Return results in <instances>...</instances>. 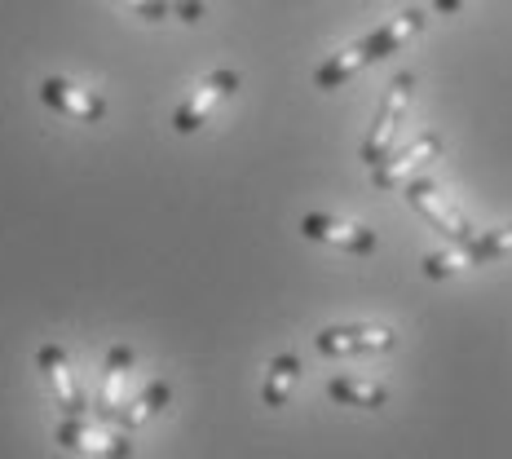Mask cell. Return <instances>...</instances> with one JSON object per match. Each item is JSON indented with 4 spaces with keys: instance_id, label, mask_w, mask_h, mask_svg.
Instances as JSON below:
<instances>
[{
    "instance_id": "cell-15",
    "label": "cell",
    "mask_w": 512,
    "mask_h": 459,
    "mask_svg": "<svg viewBox=\"0 0 512 459\" xmlns=\"http://www.w3.org/2000/svg\"><path fill=\"white\" fill-rule=\"evenodd\" d=\"M464 256H468V265H490V261H504V256H512V226H499V230H477L473 239L464 243Z\"/></svg>"
},
{
    "instance_id": "cell-5",
    "label": "cell",
    "mask_w": 512,
    "mask_h": 459,
    "mask_svg": "<svg viewBox=\"0 0 512 459\" xmlns=\"http://www.w3.org/2000/svg\"><path fill=\"white\" fill-rule=\"evenodd\" d=\"M239 84H243V76H239L234 67L208 71V76L199 80L195 89H190V98L173 111V128H177L181 137H186V133H199V128L212 120V111H217V106L226 102V98H234V93H239Z\"/></svg>"
},
{
    "instance_id": "cell-4",
    "label": "cell",
    "mask_w": 512,
    "mask_h": 459,
    "mask_svg": "<svg viewBox=\"0 0 512 459\" xmlns=\"http://www.w3.org/2000/svg\"><path fill=\"white\" fill-rule=\"evenodd\" d=\"M407 204L420 212V217L429 221V226L442 234V239H451L455 248H464V243L477 234V230L464 221V212L451 204V195H446V190L437 186L433 177H411V181H407Z\"/></svg>"
},
{
    "instance_id": "cell-11",
    "label": "cell",
    "mask_w": 512,
    "mask_h": 459,
    "mask_svg": "<svg viewBox=\"0 0 512 459\" xmlns=\"http://www.w3.org/2000/svg\"><path fill=\"white\" fill-rule=\"evenodd\" d=\"M128 376H133V349H128V345H111V354H106V362H102V376H98L93 420L115 424V415H120V407H124Z\"/></svg>"
},
{
    "instance_id": "cell-9",
    "label": "cell",
    "mask_w": 512,
    "mask_h": 459,
    "mask_svg": "<svg viewBox=\"0 0 512 459\" xmlns=\"http://www.w3.org/2000/svg\"><path fill=\"white\" fill-rule=\"evenodd\" d=\"M36 367H40V376H45V384H49V393H53V402H58L62 415H93V402L84 398L76 376H71L67 349L62 345H40L36 349Z\"/></svg>"
},
{
    "instance_id": "cell-6",
    "label": "cell",
    "mask_w": 512,
    "mask_h": 459,
    "mask_svg": "<svg viewBox=\"0 0 512 459\" xmlns=\"http://www.w3.org/2000/svg\"><path fill=\"white\" fill-rule=\"evenodd\" d=\"M398 345V336L389 327L371 323H345V327H323L314 336V349L323 358H358V354H389Z\"/></svg>"
},
{
    "instance_id": "cell-8",
    "label": "cell",
    "mask_w": 512,
    "mask_h": 459,
    "mask_svg": "<svg viewBox=\"0 0 512 459\" xmlns=\"http://www.w3.org/2000/svg\"><path fill=\"white\" fill-rule=\"evenodd\" d=\"M437 155H442V133H420L411 146H402L398 155H384L380 164L371 168V186H376V190L407 186V181L420 173V168H429Z\"/></svg>"
},
{
    "instance_id": "cell-2",
    "label": "cell",
    "mask_w": 512,
    "mask_h": 459,
    "mask_svg": "<svg viewBox=\"0 0 512 459\" xmlns=\"http://www.w3.org/2000/svg\"><path fill=\"white\" fill-rule=\"evenodd\" d=\"M411 98H415V71H398V76L389 80V89H384L380 111H376V120H371V128H367V137H362V164L367 168H376L380 159L389 155L393 133H398V124H402V115H407Z\"/></svg>"
},
{
    "instance_id": "cell-1",
    "label": "cell",
    "mask_w": 512,
    "mask_h": 459,
    "mask_svg": "<svg viewBox=\"0 0 512 459\" xmlns=\"http://www.w3.org/2000/svg\"><path fill=\"white\" fill-rule=\"evenodd\" d=\"M424 31V9H402V14H393L389 23H380L376 31H367L362 40H354V45H345L340 53H332V58L323 62V67L314 71V89H340L345 80H354L358 71L376 67V62H384L389 53H398L407 40H415Z\"/></svg>"
},
{
    "instance_id": "cell-19",
    "label": "cell",
    "mask_w": 512,
    "mask_h": 459,
    "mask_svg": "<svg viewBox=\"0 0 512 459\" xmlns=\"http://www.w3.org/2000/svg\"><path fill=\"white\" fill-rule=\"evenodd\" d=\"M464 9V0H433V14L437 18H455Z\"/></svg>"
},
{
    "instance_id": "cell-14",
    "label": "cell",
    "mask_w": 512,
    "mask_h": 459,
    "mask_svg": "<svg viewBox=\"0 0 512 459\" xmlns=\"http://www.w3.org/2000/svg\"><path fill=\"white\" fill-rule=\"evenodd\" d=\"M296 384H301V358H296V354H274L270 367H265L261 407H270V411L287 407V398H292Z\"/></svg>"
},
{
    "instance_id": "cell-13",
    "label": "cell",
    "mask_w": 512,
    "mask_h": 459,
    "mask_svg": "<svg viewBox=\"0 0 512 459\" xmlns=\"http://www.w3.org/2000/svg\"><path fill=\"white\" fill-rule=\"evenodd\" d=\"M327 398L340 407H358V411H380L389 402V389L380 380H362V376H332L327 380Z\"/></svg>"
},
{
    "instance_id": "cell-17",
    "label": "cell",
    "mask_w": 512,
    "mask_h": 459,
    "mask_svg": "<svg viewBox=\"0 0 512 459\" xmlns=\"http://www.w3.org/2000/svg\"><path fill=\"white\" fill-rule=\"evenodd\" d=\"M124 9H133L137 18H146V23H164L173 9H168V0H120Z\"/></svg>"
},
{
    "instance_id": "cell-16",
    "label": "cell",
    "mask_w": 512,
    "mask_h": 459,
    "mask_svg": "<svg viewBox=\"0 0 512 459\" xmlns=\"http://www.w3.org/2000/svg\"><path fill=\"white\" fill-rule=\"evenodd\" d=\"M468 270V256L464 248H451V252H433L424 256V279H451V274Z\"/></svg>"
},
{
    "instance_id": "cell-18",
    "label": "cell",
    "mask_w": 512,
    "mask_h": 459,
    "mask_svg": "<svg viewBox=\"0 0 512 459\" xmlns=\"http://www.w3.org/2000/svg\"><path fill=\"white\" fill-rule=\"evenodd\" d=\"M168 9H173V18H181V23H186V27L204 23V14H208V5H204V0H168Z\"/></svg>"
},
{
    "instance_id": "cell-3",
    "label": "cell",
    "mask_w": 512,
    "mask_h": 459,
    "mask_svg": "<svg viewBox=\"0 0 512 459\" xmlns=\"http://www.w3.org/2000/svg\"><path fill=\"white\" fill-rule=\"evenodd\" d=\"M53 442L62 451H80V455H98V459H133V442L124 429H102V420L93 415H62Z\"/></svg>"
},
{
    "instance_id": "cell-10",
    "label": "cell",
    "mask_w": 512,
    "mask_h": 459,
    "mask_svg": "<svg viewBox=\"0 0 512 459\" xmlns=\"http://www.w3.org/2000/svg\"><path fill=\"white\" fill-rule=\"evenodd\" d=\"M40 102H45L49 111L67 115V120H76V124H102V120H106V102H102V93L80 89V84H71L67 76H49V80H40Z\"/></svg>"
},
{
    "instance_id": "cell-7",
    "label": "cell",
    "mask_w": 512,
    "mask_h": 459,
    "mask_svg": "<svg viewBox=\"0 0 512 459\" xmlns=\"http://www.w3.org/2000/svg\"><path fill=\"white\" fill-rule=\"evenodd\" d=\"M301 234L314 243H327V248H340L349 256H371L380 248V234L358 226V221H340L332 212H305L301 217Z\"/></svg>"
},
{
    "instance_id": "cell-12",
    "label": "cell",
    "mask_w": 512,
    "mask_h": 459,
    "mask_svg": "<svg viewBox=\"0 0 512 459\" xmlns=\"http://www.w3.org/2000/svg\"><path fill=\"white\" fill-rule=\"evenodd\" d=\"M168 402H173V384H168V380H151L133 402H124V407H120V415H115V429H124V433L142 429V424L155 420Z\"/></svg>"
}]
</instances>
